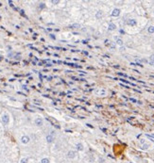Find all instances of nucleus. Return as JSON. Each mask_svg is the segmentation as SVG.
<instances>
[{
  "mask_svg": "<svg viewBox=\"0 0 154 163\" xmlns=\"http://www.w3.org/2000/svg\"><path fill=\"white\" fill-rule=\"evenodd\" d=\"M77 152L76 151H73V150H71V151H69L68 153H67V157L69 158V159H75L76 157H77Z\"/></svg>",
  "mask_w": 154,
  "mask_h": 163,
  "instance_id": "1",
  "label": "nucleus"
},
{
  "mask_svg": "<svg viewBox=\"0 0 154 163\" xmlns=\"http://www.w3.org/2000/svg\"><path fill=\"white\" fill-rule=\"evenodd\" d=\"M30 142V138L28 137V136H23L22 138H21V142L23 143V144H27L28 142Z\"/></svg>",
  "mask_w": 154,
  "mask_h": 163,
  "instance_id": "2",
  "label": "nucleus"
},
{
  "mask_svg": "<svg viewBox=\"0 0 154 163\" xmlns=\"http://www.w3.org/2000/svg\"><path fill=\"white\" fill-rule=\"evenodd\" d=\"M9 121H10V117H9V115H8V114H4L3 117H2V122H3V123L7 124V123H9Z\"/></svg>",
  "mask_w": 154,
  "mask_h": 163,
  "instance_id": "3",
  "label": "nucleus"
},
{
  "mask_svg": "<svg viewBox=\"0 0 154 163\" xmlns=\"http://www.w3.org/2000/svg\"><path fill=\"white\" fill-rule=\"evenodd\" d=\"M119 14H120V10L119 9H114L112 12V16H114V17L118 16Z\"/></svg>",
  "mask_w": 154,
  "mask_h": 163,
  "instance_id": "4",
  "label": "nucleus"
},
{
  "mask_svg": "<svg viewBox=\"0 0 154 163\" xmlns=\"http://www.w3.org/2000/svg\"><path fill=\"white\" fill-rule=\"evenodd\" d=\"M76 146H77V150H78V151H81V152H82V151L84 150V146H83V144L80 143V142H79Z\"/></svg>",
  "mask_w": 154,
  "mask_h": 163,
  "instance_id": "5",
  "label": "nucleus"
},
{
  "mask_svg": "<svg viewBox=\"0 0 154 163\" xmlns=\"http://www.w3.org/2000/svg\"><path fill=\"white\" fill-rule=\"evenodd\" d=\"M128 24H129L130 26H136V21H135L134 19H130V20L128 21Z\"/></svg>",
  "mask_w": 154,
  "mask_h": 163,
  "instance_id": "6",
  "label": "nucleus"
},
{
  "mask_svg": "<svg viewBox=\"0 0 154 163\" xmlns=\"http://www.w3.org/2000/svg\"><path fill=\"white\" fill-rule=\"evenodd\" d=\"M40 162L41 163H50V159L48 157H43Z\"/></svg>",
  "mask_w": 154,
  "mask_h": 163,
  "instance_id": "7",
  "label": "nucleus"
},
{
  "mask_svg": "<svg viewBox=\"0 0 154 163\" xmlns=\"http://www.w3.org/2000/svg\"><path fill=\"white\" fill-rule=\"evenodd\" d=\"M114 39H115V42H116V44H117L118 45H123V41H122L121 39H119V38H117V37H114Z\"/></svg>",
  "mask_w": 154,
  "mask_h": 163,
  "instance_id": "8",
  "label": "nucleus"
},
{
  "mask_svg": "<svg viewBox=\"0 0 154 163\" xmlns=\"http://www.w3.org/2000/svg\"><path fill=\"white\" fill-rule=\"evenodd\" d=\"M28 161H29L28 157H22L20 159V163H28Z\"/></svg>",
  "mask_w": 154,
  "mask_h": 163,
  "instance_id": "9",
  "label": "nucleus"
},
{
  "mask_svg": "<svg viewBox=\"0 0 154 163\" xmlns=\"http://www.w3.org/2000/svg\"><path fill=\"white\" fill-rule=\"evenodd\" d=\"M53 139H54V138H53V135H48V136L46 137V142L50 143V142H53Z\"/></svg>",
  "mask_w": 154,
  "mask_h": 163,
  "instance_id": "10",
  "label": "nucleus"
},
{
  "mask_svg": "<svg viewBox=\"0 0 154 163\" xmlns=\"http://www.w3.org/2000/svg\"><path fill=\"white\" fill-rule=\"evenodd\" d=\"M116 28V26L113 24V23H111L110 25H109V30H114Z\"/></svg>",
  "mask_w": 154,
  "mask_h": 163,
  "instance_id": "11",
  "label": "nucleus"
},
{
  "mask_svg": "<svg viewBox=\"0 0 154 163\" xmlns=\"http://www.w3.org/2000/svg\"><path fill=\"white\" fill-rule=\"evenodd\" d=\"M35 123L37 124V125H42L43 124V121H42V119H40V118H38V119H36L35 120Z\"/></svg>",
  "mask_w": 154,
  "mask_h": 163,
  "instance_id": "12",
  "label": "nucleus"
},
{
  "mask_svg": "<svg viewBox=\"0 0 154 163\" xmlns=\"http://www.w3.org/2000/svg\"><path fill=\"white\" fill-rule=\"evenodd\" d=\"M147 31H148V33H150V34L154 33V26H148V28H147Z\"/></svg>",
  "mask_w": 154,
  "mask_h": 163,
  "instance_id": "13",
  "label": "nucleus"
},
{
  "mask_svg": "<svg viewBox=\"0 0 154 163\" xmlns=\"http://www.w3.org/2000/svg\"><path fill=\"white\" fill-rule=\"evenodd\" d=\"M149 63L151 65H154V56H151L150 58H149Z\"/></svg>",
  "mask_w": 154,
  "mask_h": 163,
  "instance_id": "14",
  "label": "nucleus"
},
{
  "mask_svg": "<svg viewBox=\"0 0 154 163\" xmlns=\"http://www.w3.org/2000/svg\"><path fill=\"white\" fill-rule=\"evenodd\" d=\"M79 26H79V24H74V25H72V26H71V27H72V28H79Z\"/></svg>",
  "mask_w": 154,
  "mask_h": 163,
  "instance_id": "15",
  "label": "nucleus"
},
{
  "mask_svg": "<svg viewBox=\"0 0 154 163\" xmlns=\"http://www.w3.org/2000/svg\"><path fill=\"white\" fill-rule=\"evenodd\" d=\"M149 148V145L148 144H144L143 146H142V149H144V150H147Z\"/></svg>",
  "mask_w": 154,
  "mask_h": 163,
  "instance_id": "16",
  "label": "nucleus"
},
{
  "mask_svg": "<svg viewBox=\"0 0 154 163\" xmlns=\"http://www.w3.org/2000/svg\"><path fill=\"white\" fill-rule=\"evenodd\" d=\"M96 16H97V18H99H99H100V17L102 16V12H101L99 11V12L97 13V15H96Z\"/></svg>",
  "mask_w": 154,
  "mask_h": 163,
  "instance_id": "17",
  "label": "nucleus"
},
{
  "mask_svg": "<svg viewBox=\"0 0 154 163\" xmlns=\"http://www.w3.org/2000/svg\"><path fill=\"white\" fill-rule=\"evenodd\" d=\"M110 46H111V47H112L113 49H114V48H115V44H114L113 43H111V44H110Z\"/></svg>",
  "mask_w": 154,
  "mask_h": 163,
  "instance_id": "18",
  "label": "nucleus"
},
{
  "mask_svg": "<svg viewBox=\"0 0 154 163\" xmlns=\"http://www.w3.org/2000/svg\"><path fill=\"white\" fill-rule=\"evenodd\" d=\"M40 8H45V5L42 3V5H40Z\"/></svg>",
  "mask_w": 154,
  "mask_h": 163,
  "instance_id": "19",
  "label": "nucleus"
},
{
  "mask_svg": "<svg viewBox=\"0 0 154 163\" xmlns=\"http://www.w3.org/2000/svg\"><path fill=\"white\" fill-rule=\"evenodd\" d=\"M131 100H132V102H136V100H135V99H132H132H131Z\"/></svg>",
  "mask_w": 154,
  "mask_h": 163,
  "instance_id": "20",
  "label": "nucleus"
}]
</instances>
